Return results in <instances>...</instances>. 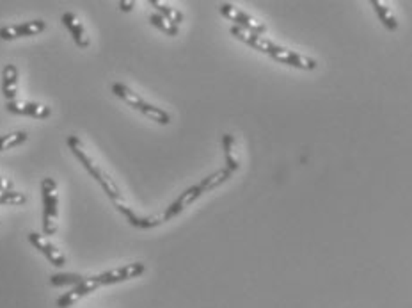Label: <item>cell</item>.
<instances>
[{
	"instance_id": "cell-1",
	"label": "cell",
	"mask_w": 412,
	"mask_h": 308,
	"mask_svg": "<svg viewBox=\"0 0 412 308\" xmlns=\"http://www.w3.org/2000/svg\"><path fill=\"white\" fill-rule=\"evenodd\" d=\"M66 143H68V146H70L71 152H73V155L78 159V162H80L82 166L85 167V171H87V173L91 174L92 179H95L96 182L99 184V186H102L103 193H105L109 198H111V201H114L116 207H118V205H121V203H125V201H123L121 189H119V186L116 184V180L112 179L111 174H109L107 171L103 170V167L99 166V164L96 162V160L92 159L91 155H89L87 150L84 148V145H82L80 139H78L77 136H70Z\"/></svg>"
},
{
	"instance_id": "cell-2",
	"label": "cell",
	"mask_w": 412,
	"mask_h": 308,
	"mask_svg": "<svg viewBox=\"0 0 412 308\" xmlns=\"http://www.w3.org/2000/svg\"><path fill=\"white\" fill-rule=\"evenodd\" d=\"M112 93H114L118 98H121V100L125 102V104H128L132 109L143 112L146 118L153 119V122L160 123V125H169L171 123L169 112L164 111V109H160V107H157V105L150 104V102L143 100L139 95L133 93L130 88H126V85L121 84V82H116V84H112Z\"/></svg>"
},
{
	"instance_id": "cell-3",
	"label": "cell",
	"mask_w": 412,
	"mask_h": 308,
	"mask_svg": "<svg viewBox=\"0 0 412 308\" xmlns=\"http://www.w3.org/2000/svg\"><path fill=\"white\" fill-rule=\"evenodd\" d=\"M41 194H43V234H57V218H59V193L57 182L50 177L41 182Z\"/></svg>"
},
{
	"instance_id": "cell-4",
	"label": "cell",
	"mask_w": 412,
	"mask_h": 308,
	"mask_svg": "<svg viewBox=\"0 0 412 308\" xmlns=\"http://www.w3.org/2000/svg\"><path fill=\"white\" fill-rule=\"evenodd\" d=\"M144 271H146V266H144L143 262H133V263H126V266H121V268L103 271V273H99V275L91 276V278H92V282H95L96 289H99V287L114 285V283L126 282V280L139 278L140 275H144Z\"/></svg>"
},
{
	"instance_id": "cell-5",
	"label": "cell",
	"mask_w": 412,
	"mask_h": 308,
	"mask_svg": "<svg viewBox=\"0 0 412 308\" xmlns=\"http://www.w3.org/2000/svg\"><path fill=\"white\" fill-rule=\"evenodd\" d=\"M219 11H221V15L224 16V18H228L229 22L235 23V27H238V29L258 34V36H263V34L267 32L265 23L258 22L256 18H253L250 15L243 13L242 9L235 8L233 4H221Z\"/></svg>"
},
{
	"instance_id": "cell-6",
	"label": "cell",
	"mask_w": 412,
	"mask_h": 308,
	"mask_svg": "<svg viewBox=\"0 0 412 308\" xmlns=\"http://www.w3.org/2000/svg\"><path fill=\"white\" fill-rule=\"evenodd\" d=\"M231 34L236 37V40H240L242 43L249 45L250 49L258 50V52H262V54H267L269 57H272L274 54L281 52V49H283V47L274 43V41L267 40V37L258 36V34H253V32H247V30L238 29V27H235V25L231 27Z\"/></svg>"
},
{
	"instance_id": "cell-7",
	"label": "cell",
	"mask_w": 412,
	"mask_h": 308,
	"mask_svg": "<svg viewBox=\"0 0 412 308\" xmlns=\"http://www.w3.org/2000/svg\"><path fill=\"white\" fill-rule=\"evenodd\" d=\"M29 241H30V244H32L36 249H40V251L47 256L48 262L54 263L56 268H64V266H66V255H64V253L61 251V249L57 248V246L54 244V242H52L48 237L40 235L37 232H30Z\"/></svg>"
},
{
	"instance_id": "cell-8",
	"label": "cell",
	"mask_w": 412,
	"mask_h": 308,
	"mask_svg": "<svg viewBox=\"0 0 412 308\" xmlns=\"http://www.w3.org/2000/svg\"><path fill=\"white\" fill-rule=\"evenodd\" d=\"M202 194H205V189L201 187V184H195V186L188 187L187 191H183V193H181L180 196H178L162 214L164 223H166V221H171V219L176 218V215H180L181 212L188 207V205L194 203V201L198 200V198H201Z\"/></svg>"
},
{
	"instance_id": "cell-9",
	"label": "cell",
	"mask_w": 412,
	"mask_h": 308,
	"mask_svg": "<svg viewBox=\"0 0 412 308\" xmlns=\"http://www.w3.org/2000/svg\"><path fill=\"white\" fill-rule=\"evenodd\" d=\"M47 29V23L43 20H30V22L16 23V25H8L0 29V40L11 41L18 37H30L37 36Z\"/></svg>"
},
{
	"instance_id": "cell-10",
	"label": "cell",
	"mask_w": 412,
	"mask_h": 308,
	"mask_svg": "<svg viewBox=\"0 0 412 308\" xmlns=\"http://www.w3.org/2000/svg\"><path fill=\"white\" fill-rule=\"evenodd\" d=\"M6 109L11 114L18 116H30L36 119H47L52 116V109L48 105L36 104V102H23V100H13L6 104Z\"/></svg>"
},
{
	"instance_id": "cell-11",
	"label": "cell",
	"mask_w": 412,
	"mask_h": 308,
	"mask_svg": "<svg viewBox=\"0 0 412 308\" xmlns=\"http://www.w3.org/2000/svg\"><path fill=\"white\" fill-rule=\"evenodd\" d=\"M116 208H118V211L121 212L123 215H125L126 221H128L132 227L140 228V230H150V228L159 227V225L164 223L162 215H139L137 212H133L126 203L118 205Z\"/></svg>"
},
{
	"instance_id": "cell-12",
	"label": "cell",
	"mask_w": 412,
	"mask_h": 308,
	"mask_svg": "<svg viewBox=\"0 0 412 308\" xmlns=\"http://www.w3.org/2000/svg\"><path fill=\"white\" fill-rule=\"evenodd\" d=\"M272 59L279 61V63L283 64H288V66H293V68H298V70H315V68L318 66L317 61L315 59H309V57L305 56H301V54L293 52V50H288V49H281V52L274 54Z\"/></svg>"
},
{
	"instance_id": "cell-13",
	"label": "cell",
	"mask_w": 412,
	"mask_h": 308,
	"mask_svg": "<svg viewBox=\"0 0 412 308\" xmlns=\"http://www.w3.org/2000/svg\"><path fill=\"white\" fill-rule=\"evenodd\" d=\"M63 23H64V27H66V29L71 32V36H73L77 47H80V49H87V47L91 45V40H89L87 32H85L84 23L78 20V16L75 15V13H64Z\"/></svg>"
},
{
	"instance_id": "cell-14",
	"label": "cell",
	"mask_w": 412,
	"mask_h": 308,
	"mask_svg": "<svg viewBox=\"0 0 412 308\" xmlns=\"http://www.w3.org/2000/svg\"><path fill=\"white\" fill-rule=\"evenodd\" d=\"M2 93H4L8 102L16 100V95H18V68L15 64H6L4 70H2Z\"/></svg>"
},
{
	"instance_id": "cell-15",
	"label": "cell",
	"mask_w": 412,
	"mask_h": 308,
	"mask_svg": "<svg viewBox=\"0 0 412 308\" xmlns=\"http://www.w3.org/2000/svg\"><path fill=\"white\" fill-rule=\"evenodd\" d=\"M231 174L233 173L228 170V167H222V170L208 174V177H206V179H202L199 184H201V187L205 189V193H208V191L215 189V187H219V186H222V184L228 182V180L231 179Z\"/></svg>"
},
{
	"instance_id": "cell-16",
	"label": "cell",
	"mask_w": 412,
	"mask_h": 308,
	"mask_svg": "<svg viewBox=\"0 0 412 308\" xmlns=\"http://www.w3.org/2000/svg\"><path fill=\"white\" fill-rule=\"evenodd\" d=\"M222 148H224L226 167H228L231 173H235V171L240 167V162L235 157V138H233L231 134L222 136Z\"/></svg>"
},
{
	"instance_id": "cell-17",
	"label": "cell",
	"mask_w": 412,
	"mask_h": 308,
	"mask_svg": "<svg viewBox=\"0 0 412 308\" xmlns=\"http://www.w3.org/2000/svg\"><path fill=\"white\" fill-rule=\"evenodd\" d=\"M150 6H153V8L159 11L160 16L169 20V22L174 23V25H180V23L183 22V15H181L178 9L171 8L169 4H166V2H160V0H150Z\"/></svg>"
},
{
	"instance_id": "cell-18",
	"label": "cell",
	"mask_w": 412,
	"mask_h": 308,
	"mask_svg": "<svg viewBox=\"0 0 412 308\" xmlns=\"http://www.w3.org/2000/svg\"><path fill=\"white\" fill-rule=\"evenodd\" d=\"M370 4H372V8L375 9L377 16H379L380 22H382V25L386 27L387 30H396L398 29L396 18H394V16L391 15L389 8H387L386 4H382V2H379V0H372Z\"/></svg>"
},
{
	"instance_id": "cell-19",
	"label": "cell",
	"mask_w": 412,
	"mask_h": 308,
	"mask_svg": "<svg viewBox=\"0 0 412 308\" xmlns=\"http://www.w3.org/2000/svg\"><path fill=\"white\" fill-rule=\"evenodd\" d=\"M27 139H29V136H27V132H22V130H20V132H11V134L0 136V152L16 148V146L23 145Z\"/></svg>"
},
{
	"instance_id": "cell-20",
	"label": "cell",
	"mask_w": 412,
	"mask_h": 308,
	"mask_svg": "<svg viewBox=\"0 0 412 308\" xmlns=\"http://www.w3.org/2000/svg\"><path fill=\"white\" fill-rule=\"evenodd\" d=\"M150 23L153 27H157L159 30H162V32H166L167 36H178V34H180L178 25L171 23L169 20H166L164 16H160L159 13H153V15H150Z\"/></svg>"
},
{
	"instance_id": "cell-21",
	"label": "cell",
	"mask_w": 412,
	"mask_h": 308,
	"mask_svg": "<svg viewBox=\"0 0 412 308\" xmlns=\"http://www.w3.org/2000/svg\"><path fill=\"white\" fill-rule=\"evenodd\" d=\"M84 276L77 275V273H66V275H52L50 276V285L54 287H77L78 283H82Z\"/></svg>"
},
{
	"instance_id": "cell-22",
	"label": "cell",
	"mask_w": 412,
	"mask_h": 308,
	"mask_svg": "<svg viewBox=\"0 0 412 308\" xmlns=\"http://www.w3.org/2000/svg\"><path fill=\"white\" fill-rule=\"evenodd\" d=\"M27 203V196L18 191H0V205H11V207H20Z\"/></svg>"
},
{
	"instance_id": "cell-23",
	"label": "cell",
	"mask_w": 412,
	"mask_h": 308,
	"mask_svg": "<svg viewBox=\"0 0 412 308\" xmlns=\"http://www.w3.org/2000/svg\"><path fill=\"white\" fill-rule=\"evenodd\" d=\"M0 191H15V186L9 179H4V177H0Z\"/></svg>"
},
{
	"instance_id": "cell-24",
	"label": "cell",
	"mask_w": 412,
	"mask_h": 308,
	"mask_svg": "<svg viewBox=\"0 0 412 308\" xmlns=\"http://www.w3.org/2000/svg\"><path fill=\"white\" fill-rule=\"evenodd\" d=\"M133 6H135V2H133V0H121V2H119V9H121V11H132L133 9Z\"/></svg>"
}]
</instances>
